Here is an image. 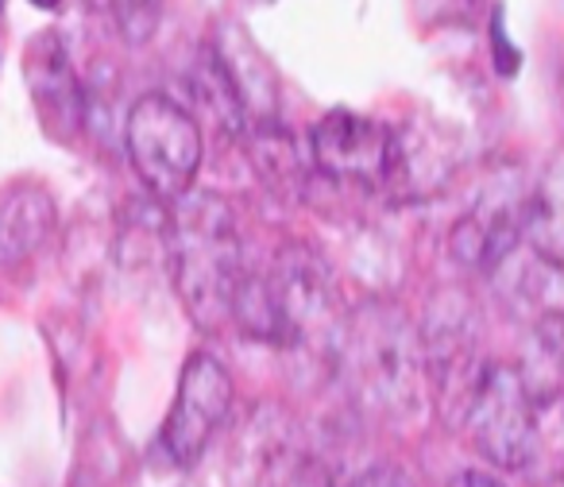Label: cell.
I'll use <instances>...</instances> for the list:
<instances>
[{"label": "cell", "mask_w": 564, "mask_h": 487, "mask_svg": "<svg viewBox=\"0 0 564 487\" xmlns=\"http://www.w3.org/2000/svg\"><path fill=\"white\" fill-rule=\"evenodd\" d=\"M32 4H35V9H43V12H55L63 0H32Z\"/></svg>", "instance_id": "17"}, {"label": "cell", "mask_w": 564, "mask_h": 487, "mask_svg": "<svg viewBox=\"0 0 564 487\" xmlns=\"http://www.w3.org/2000/svg\"><path fill=\"white\" fill-rule=\"evenodd\" d=\"M491 47H495V66H499V74L502 78H514L518 74V51L510 47V40L502 35V17H495V24H491Z\"/></svg>", "instance_id": "14"}, {"label": "cell", "mask_w": 564, "mask_h": 487, "mask_svg": "<svg viewBox=\"0 0 564 487\" xmlns=\"http://www.w3.org/2000/svg\"><path fill=\"white\" fill-rule=\"evenodd\" d=\"M228 410H232V376L228 368L209 353H197L186 360L178 379V394L166 414L163 425V448L174 464L189 468L202 461L209 448L213 433L225 425Z\"/></svg>", "instance_id": "6"}, {"label": "cell", "mask_w": 564, "mask_h": 487, "mask_svg": "<svg viewBox=\"0 0 564 487\" xmlns=\"http://www.w3.org/2000/svg\"><path fill=\"white\" fill-rule=\"evenodd\" d=\"M267 302H271V337L286 353H322L340 340L337 325V291H333L325 268L302 248H291L263 279Z\"/></svg>", "instance_id": "4"}, {"label": "cell", "mask_w": 564, "mask_h": 487, "mask_svg": "<svg viewBox=\"0 0 564 487\" xmlns=\"http://www.w3.org/2000/svg\"><path fill=\"white\" fill-rule=\"evenodd\" d=\"M174 279L197 325L209 329L232 317L236 286L243 279L240 240H236L232 213L217 197L182 205L174 225Z\"/></svg>", "instance_id": "2"}, {"label": "cell", "mask_w": 564, "mask_h": 487, "mask_svg": "<svg viewBox=\"0 0 564 487\" xmlns=\"http://www.w3.org/2000/svg\"><path fill=\"white\" fill-rule=\"evenodd\" d=\"M58 225L55 197L35 182H20L0 194V271H12L40 252V244Z\"/></svg>", "instance_id": "11"}, {"label": "cell", "mask_w": 564, "mask_h": 487, "mask_svg": "<svg viewBox=\"0 0 564 487\" xmlns=\"http://www.w3.org/2000/svg\"><path fill=\"white\" fill-rule=\"evenodd\" d=\"M525 240L538 256L564 263V151L549 159L538 186L525 194Z\"/></svg>", "instance_id": "12"}, {"label": "cell", "mask_w": 564, "mask_h": 487, "mask_svg": "<svg viewBox=\"0 0 564 487\" xmlns=\"http://www.w3.org/2000/svg\"><path fill=\"white\" fill-rule=\"evenodd\" d=\"M468 437L495 468L518 472L533 461L538 453V399H533L530 383L518 368L507 364H491L479 383L476 399H471L468 414Z\"/></svg>", "instance_id": "5"}, {"label": "cell", "mask_w": 564, "mask_h": 487, "mask_svg": "<svg viewBox=\"0 0 564 487\" xmlns=\"http://www.w3.org/2000/svg\"><path fill=\"white\" fill-rule=\"evenodd\" d=\"M310 151L329 178L352 182V186H387L394 166V128L337 109L314 128Z\"/></svg>", "instance_id": "8"}, {"label": "cell", "mask_w": 564, "mask_h": 487, "mask_svg": "<svg viewBox=\"0 0 564 487\" xmlns=\"http://www.w3.org/2000/svg\"><path fill=\"white\" fill-rule=\"evenodd\" d=\"M525 236V194L491 190L460 220H456L448 248L456 263L471 271H495L514 256L518 240Z\"/></svg>", "instance_id": "9"}, {"label": "cell", "mask_w": 564, "mask_h": 487, "mask_svg": "<svg viewBox=\"0 0 564 487\" xmlns=\"http://www.w3.org/2000/svg\"><path fill=\"white\" fill-rule=\"evenodd\" d=\"M352 487H414V479L406 476L402 468H391V464H379V468L364 472Z\"/></svg>", "instance_id": "15"}, {"label": "cell", "mask_w": 564, "mask_h": 487, "mask_svg": "<svg viewBox=\"0 0 564 487\" xmlns=\"http://www.w3.org/2000/svg\"><path fill=\"white\" fill-rule=\"evenodd\" d=\"M232 487H322V468L291 418L259 410L236 441Z\"/></svg>", "instance_id": "7"}, {"label": "cell", "mask_w": 564, "mask_h": 487, "mask_svg": "<svg viewBox=\"0 0 564 487\" xmlns=\"http://www.w3.org/2000/svg\"><path fill=\"white\" fill-rule=\"evenodd\" d=\"M0 17H4V0H0Z\"/></svg>", "instance_id": "18"}, {"label": "cell", "mask_w": 564, "mask_h": 487, "mask_svg": "<svg viewBox=\"0 0 564 487\" xmlns=\"http://www.w3.org/2000/svg\"><path fill=\"white\" fill-rule=\"evenodd\" d=\"M186 487H194V484H186Z\"/></svg>", "instance_id": "19"}, {"label": "cell", "mask_w": 564, "mask_h": 487, "mask_svg": "<svg viewBox=\"0 0 564 487\" xmlns=\"http://www.w3.org/2000/svg\"><path fill=\"white\" fill-rule=\"evenodd\" d=\"M24 78L32 86L35 109H40V120L47 125V132L70 140L74 132L86 120V89H82L78 74H74L70 51L58 35H40V40L28 47L24 55Z\"/></svg>", "instance_id": "10"}, {"label": "cell", "mask_w": 564, "mask_h": 487, "mask_svg": "<svg viewBox=\"0 0 564 487\" xmlns=\"http://www.w3.org/2000/svg\"><path fill=\"white\" fill-rule=\"evenodd\" d=\"M124 148L140 182L163 202H182L202 171V128L194 112L166 94H143L128 109Z\"/></svg>", "instance_id": "3"}, {"label": "cell", "mask_w": 564, "mask_h": 487, "mask_svg": "<svg viewBox=\"0 0 564 487\" xmlns=\"http://www.w3.org/2000/svg\"><path fill=\"white\" fill-rule=\"evenodd\" d=\"M337 364L345 368V379L360 407L371 414L387 418V422H406L422 410L425 387H430L425 348L399 310H364L340 333Z\"/></svg>", "instance_id": "1"}, {"label": "cell", "mask_w": 564, "mask_h": 487, "mask_svg": "<svg viewBox=\"0 0 564 487\" xmlns=\"http://www.w3.org/2000/svg\"><path fill=\"white\" fill-rule=\"evenodd\" d=\"M86 4H94L97 12H109V17L117 20V28L132 43L148 40V35L155 32L159 0H86Z\"/></svg>", "instance_id": "13"}, {"label": "cell", "mask_w": 564, "mask_h": 487, "mask_svg": "<svg viewBox=\"0 0 564 487\" xmlns=\"http://www.w3.org/2000/svg\"><path fill=\"white\" fill-rule=\"evenodd\" d=\"M448 487H507L502 479L487 476V472H460V476H453V484Z\"/></svg>", "instance_id": "16"}]
</instances>
